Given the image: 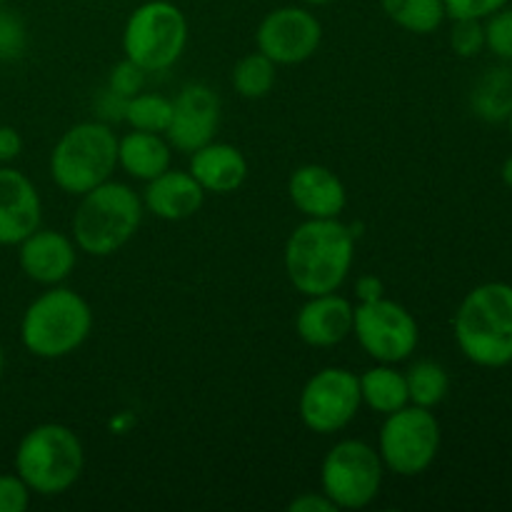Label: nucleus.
I'll use <instances>...</instances> for the list:
<instances>
[{"mask_svg":"<svg viewBox=\"0 0 512 512\" xmlns=\"http://www.w3.org/2000/svg\"><path fill=\"white\" fill-rule=\"evenodd\" d=\"M380 8L398 28L415 35L435 33L448 18L443 0H380Z\"/></svg>","mask_w":512,"mask_h":512,"instance_id":"4be33fe9","label":"nucleus"},{"mask_svg":"<svg viewBox=\"0 0 512 512\" xmlns=\"http://www.w3.org/2000/svg\"><path fill=\"white\" fill-rule=\"evenodd\" d=\"M473 108L485 120H508L512 113V73L490 70L473 93Z\"/></svg>","mask_w":512,"mask_h":512,"instance_id":"a878e982","label":"nucleus"},{"mask_svg":"<svg viewBox=\"0 0 512 512\" xmlns=\"http://www.w3.org/2000/svg\"><path fill=\"white\" fill-rule=\"evenodd\" d=\"M220 125V98L205 83H188L173 98V118H170L165 138L180 153H193L215 138Z\"/></svg>","mask_w":512,"mask_h":512,"instance_id":"ddd939ff","label":"nucleus"},{"mask_svg":"<svg viewBox=\"0 0 512 512\" xmlns=\"http://www.w3.org/2000/svg\"><path fill=\"white\" fill-rule=\"evenodd\" d=\"M508 128H510V138H512V113L508 115Z\"/></svg>","mask_w":512,"mask_h":512,"instance_id":"ea45409f","label":"nucleus"},{"mask_svg":"<svg viewBox=\"0 0 512 512\" xmlns=\"http://www.w3.org/2000/svg\"><path fill=\"white\" fill-rule=\"evenodd\" d=\"M43 203L33 180L15 168H0V245H18L40 228Z\"/></svg>","mask_w":512,"mask_h":512,"instance_id":"2eb2a0df","label":"nucleus"},{"mask_svg":"<svg viewBox=\"0 0 512 512\" xmlns=\"http://www.w3.org/2000/svg\"><path fill=\"white\" fill-rule=\"evenodd\" d=\"M118 168V138L103 120H85L60 135L50 153V178L63 193L85 195Z\"/></svg>","mask_w":512,"mask_h":512,"instance_id":"423d86ee","label":"nucleus"},{"mask_svg":"<svg viewBox=\"0 0 512 512\" xmlns=\"http://www.w3.org/2000/svg\"><path fill=\"white\" fill-rule=\"evenodd\" d=\"M188 173L198 180L205 193L228 195L235 193L248 178V160L235 145L210 140L190 153Z\"/></svg>","mask_w":512,"mask_h":512,"instance_id":"6ab92c4d","label":"nucleus"},{"mask_svg":"<svg viewBox=\"0 0 512 512\" xmlns=\"http://www.w3.org/2000/svg\"><path fill=\"white\" fill-rule=\"evenodd\" d=\"M93 330V310L73 288L50 285L25 308L20 340L35 358L60 360L73 355Z\"/></svg>","mask_w":512,"mask_h":512,"instance_id":"20e7f679","label":"nucleus"},{"mask_svg":"<svg viewBox=\"0 0 512 512\" xmlns=\"http://www.w3.org/2000/svg\"><path fill=\"white\" fill-rule=\"evenodd\" d=\"M353 333L360 348L375 363H403L415 353L420 343V328L413 313L388 298H375L355 305Z\"/></svg>","mask_w":512,"mask_h":512,"instance_id":"9d476101","label":"nucleus"},{"mask_svg":"<svg viewBox=\"0 0 512 512\" xmlns=\"http://www.w3.org/2000/svg\"><path fill=\"white\" fill-rule=\"evenodd\" d=\"M358 298L360 303H368V300H375V298H383V283H380L375 275H363V278H358Z\"/></svg>","mask_w":512,"mask_h":512,"instance_id":"c9c22d12","label":"nucleus"},{"mask_svg":"<svg viewBox=\"0 0 512 512\" xmlns=\"http://www.w3.org/2000/svg\"><path fill=\"white\" fill-rule=\"evenodd\" d=\"M205 190L188 170L168 168L158 178L150 180L143 190V208L153 213L155 218L178 223L188 220L203 208Z\"/></svg>","mask_w":512,"mask_h":512,"instance_id":"a211bd4d","label":"nucleus"},{"mask_svg":"<svg viewBox=\"0 0 512 512\" xmlns=\"http://www.w3.org/2000/svg\"><path fill=\"white\" fill-rule=\"evenodd\" d=\"M98 110L103 118L108 120H123V110H125V98H120V95L110 93L108 88H105L103 98L98 100Z\"/></svg>","mask_w":512,"mask_h":512,"instance_id":"f704fd0d","label":"nucleus"},{"mask_svg":"<svg viewBox=\"0 0 512 512\" xmlns=\"http://www.w3.org/2000/svg\"><path fill=\"white\" fill-rule=\"evenodd\" d=\"M485 25V48L495 53L498 58L512 63V8L505 5L498 13L488 15L483 20Z\"/></svg>","mask_w":512,"mask_h":512,"instance_id":"bb28decb","label":"nucleus"},{"mask_svg":"<svg viewBox=\"0 0 512 512\" xmlns=\"http://www.w3.org/2000/svg\"><path fill=\"white\" fill-rule=\"evenodd\" d=\"M290 512H338L333 503H330L328 495L320 490V493H303L295 500H290L288 505Z\"/></svg>","mask_w":512,"mask_h":512,"instance_id":"473e14b6","label":"nucleus"},{"mask_svg":"<svg viewBox=\"0 0 512 512\" xmlns=\"http://www.w3.org/2000/svg\"><path fill=\"white\" fill-rule=\"evenodd\" d=\"M443 5L450 20H460V18L485 20L488 15L498 13L500 8L510 5V0H443Z\"/></svg>","mask_w":512,"mask_h":512,"instance_id":"7c9ffc66","label":"nucleus"},{"mask_svg":"<svg viewBox=\"0 0 512 512\" xmlns=\"http://www.w3.org/2000/svg\"><path fill=\"white\" fill-rule=\"evenodd\" d=\"M353 303L343 295H310L295 315V333L310 348H333L353 335Z\"/></svg>","mask_w":512,"mask_h":512,"instance_id":"dca6fc26","label":"nucleus"},{"mask_svg":"<svg viewBox=\"0 0 512 512\" xmlns=\"http://www.w3.org/2000/svg\"><path fill=\"white\" fill-rule=\"evenodd\" d=\"M3 368H5V355H3V348H0V375H3Z\"/></svg>","mask_w":512,"mask_h":512,"instance_id":"58836bf2","label":"nucleus"},{"mask_svg":"<svg viewBox=\"0 0 512 512\" xmlns=\"http://www.w3.org/2000/svg\"><path fill=\"white\" fill-rule=\"evenodd\" d=\"M500 175H503V183L512 190V155L503 163V170H500Z\"/></svg>","mask_w":512,"mask_h":512,"instance_id":"e433bc0d","label":"nucleus"},{"mask_svg":"<svg viewBox=\"0 0 512 512\" xmlns=\"http://www.w3.org/2000/svg\"><path fill=\"white\" fill-rule=\"evenodd\" d=\"M360 405L358 375L348 368H323L300 390L298 413L310 433L333 435L353 423Z\"/></svg>","mask_w":512,"mask_h":512,"instance_id":"9b49d317","label":"nucleus"},{"mask_svg":"<svg viewBox=\"0 0 512 512\" xmlns=\"http://www.w3.org/2000/svg\"><path fill=\"white\" fill-rule=\"evenodd\" d=\"M290 203L305 218H340L348 205V190L343 180L325 165H300L288 178Z\"/></svg>","mask_w":512,"mask_h":512,"instance_id":"f3484780","label":"nucleus"},{"mask_svg":"<svg viewBox=\"0 0 512 512\" xmlns=\"http://www.w3.org/2000/svg\"><path fill=\"white\" fill-rule=\"evenodd\" d=\"M143 198L130 185L105 180L80 195L73 215V240L80 253L108 258L130 243L143 223Z\"/></svg>","mask_w":512,"mask_h":512,"instance_id":"7ed1b4c3","label":"nucleus"},{"mask_svg":"<svg viewBox=\"0 0 512 512\" xmlns=\"http://www.w3.org/2000/svg\"><path fill=\"white\" fill-rule=\"evenodd\" d=\"M85 468V450L78 435L60 423L35 425L20 438L15 450V473L30 493L63 495L80 480Z\"/></svg>","mask_w":512,"mask_h":512,"instance_id":"39448f33","label":"nucleus"},{"mask_svg":"<svg viewBox=\"0 0 512 512\" xmlns=\"http://www.w3.org/2000/svg\"><path fill=\"white\" fill-rule=\"evenodd\" d=\"M355 233L340 218H305L285 243V275L305 298L335 293L353 270Z\"/></svg>","mask_w":512,"mask_h":512,"instance_id":"f257e3e1","label":"nucleus"},{"mask_svg":"<svg viewBox=\"0 0 512 512\" xmlns=\"http://www.w3.org/2000/svg\"><path fill=\"white\" fill-rule=\"evenodd\" d=\"M405 383H408L410 405L418 408H438L450 393V375L435 360H418L405 370Z\"/></svg>","mask_w":512,"mask_h":512,"instance_id":"5701e85b","label":"nucleus"},{"mask_svg":"<svg viewBox=\"0 0 512 512\" xmlns=\"http://www.w3.org/2000/svg\"><path fill=\"white\" fill-rule=\"evenodd\" d=\"M460 353L478 368L512 363V285L483 283L470 290L453 320Z\"/></svg>","mask_w":512,"mask_h":512,"instance_id":"f03ea898","label":"nucleus"},{"mask_svg":"<svg viewBox=\"0 0 512 512\" xmlns=\"http://www.w3.org/2000/svg\"><path fill=\"white\" fill-rule=\"evenodd\" d=\"M300 3H305V5H330V3H335V0H300Z\"/></svg>","mask_w":512,"mask_h":512,"instance_id":"4c0bfd02","label":"nucleus"},{"mask_svg":"<svg viewBox=\"0 0 512 512\" xmlns=\"http://www.w3.org/2000/svg\"><path fill=\"white\" fill-rule=\"evenodd\" d=\"M25 50V28L23 20L15 13L0 10V58H20Z\"/></svg>","mask_w":512,"mask_h":512,"instance_id":"c756f323","label":"nucleus"},{"mask_svg":"<svg viewBox=\"0 0 512 512\" xmlns=\"http://www.w3.org/2000/svg\"><path fill=\"white\" fill-rule=\"evenodd\" d=\"M323 40V25L303 5H283L260 20L255 43L275 65H300L313 58Z\"/></svg>","mask_w":512,"mask_h":512,"instance_id":"f8f14e48","label":"nucleus"},{"mask_svg":"<svg viewBox=\"0 0 512 512\" xmlns=\"http://www.w3.org/2000/svg\"><path fill=\"white\" fill-rule=\"evenodd\" d=\"M5 3V0H0V5H3Z\"/></svg>","mask_w":512,"mask_h":512,"instance_id":"a19ab883","label":"nucleus"},{"mask_svg":"<svg viewBox=\"0 0 512 512\" xmlns=\"http://www.w3.org/2000/svg\"><path fill=\"white\" fill-rule=\"evenodd\" d=\"M443 443L440 423L433 410L405 405L385 415L378 435V453L385 470L400 478L423 475L435 463Z\"/></svg>","mask_w":512,"mask_h":512,"instance_id":"6e6552de","label":"nucleus"},{"mask_svg":"<svg viewBox=\"0 0 512 512\" xmlns=\"http://www.w3.org/2000/svg\"><path fill=\"white\" fill-rule=\"evenodd\" d=\"M450 48H453L460 58H475V55L483 53L485 48L483 20H473V18L453 20V30H450Z\"/></svg>","mask_w":512,"mask_h":512,"instance_id":"cd10ccee","label":"nucleus"},{"mask_svg":"<svg viewBox=\"0 0 512 512\" xmlns=\"http://www.w3.org/2000/svg\"><path fill=\"white\" fill-rule=\"evenodd\" d=\"M173 118V98L158 93H135L125 100L123 120L133 130H148V133H163L168 130Z\"/></svg>","mask_w":512,"mask_h":512,"instance_id":"393cba45","label":"nucleus"},{"mask_svg":"<svg viewBox=\"0 0 512 512\" xmlns=\"http://www.w3.org/2000/svg\"><path fill=\"white\" fill-rule=\"evenodd\" d=\"M143 83H145V70L138 68L133 60L125 58L123 63H118L113 70H110L108 90L110 93H115V95H120V98L128 100V98H133L135 93H140V90H143Z\"/></svg>","mask_w":512,"mask_h":512,"instance_id":"c85d7f7f","label":"nucleus"},{"mask_svg":"<svg viewBox=\"0 0 512 512\" xmlns=\"http://www.w3.org/2000/svg\"><path fill=\"white\" fill-rule=\"evenodd\" d=\"M20 150H23V138H20L18 130L10 128V125H0V163H13Z\"/></svg>","mask_w":512,"mask_h":512,"instance_id":"72a5a7b5","label":"nucleus"},{"mask_svg":"<svg viewBox=\"0 0 512 512\" xmlns=\"http://www.w3.org/2000/svg\"><path fill=\"white\" fill-rule=\"evenodd\" d=\"M358 383L363 405L380 415H390L410 403L405 373L395 370V365L390 363H378L375 368H368L358 375Z\"/></svg>","mask_w":512,"mask_h":512,"instance_id":"412c9836","label":"nucleus"},{"mask_svg":"<svg viewBox=\"0 0 512 512\" xmlns=\"http://www.w3.org/2000/svg\"><path fill=\"white\" fill-rule=\"evenodd\" d=\"M385 465L373 445L363 440H340L320 465V490L338 510H363L378 498Z\"/></svg>","mask_w":512,"mask_h":512,"instance_id":"1a4fd4ad","label":"nucleus"},{"mask_svg":"<svg viewBox=\"0 0 512 512\" xmlns=\"http://www.w3.org/2000/svg\"><path fill=\"white\" fill-rule=\"evenodd\" d=\"M18 263L33 283L63 285L78 265V245L58 230L38 228L18 243Z\"/></svg>","mask_w":512,"mask_h":512,"instance_id":"4468645a","label":"nucleus"},{"mask_svg":"<svg viewBox=\"0 0 512 512\" xmlns=\"http://www.w3.org/2000/svg\"><path fill=\"white\" fill-rule=\"evenodd\" d=\"M188 45V18L170 0H148L128 15L123 53L145 73H160L180 60Z\"/></svg>","mask_w":512,"mask_h":512,"instance_id":"0eeeda50","label":"nucleus"},{"mask_svg":"<svg viewBox=\"0 0 512 512\" xmlns=\"http://www.w3.org/2000/svg\"><path fill=\"white\" fill-rule=\"evenodd\" d=\"M30 505V488L18 473L0 475V512H25Z\"/></svg>","mask_w":512,"mask_h":512,"instance_id":"2f4dec72","label":"nucleus"},{"mask_svg":"<svg viewBox=\"0 0 512 512\" xmlns=\"http://www.w3.org/2000/svg\"><path fill=\"white\" fill-rule=\"evenodd\" d=\"M275 78H278V65L260 50L240 58L230 75L235 93L245 100L265 98L275 88Z\"/></svg>","mask_w":512,"mask_h":512,"instance_id":"b1692460","label":"nucleus"},{"mask_svg":"<svg viewBox=\"0 0 512 512\" xmlns=\"http://www.w3.org/2000/svg\"><path fill=\"white\" fill-rule=\"evenodd\" d=\"M173 165V145L163 133L133 130L118 138V168L130 178L150 183Z\"/></svg>","mask_w":512,"mask_h":512,"instance_id":"aec40b11","label":"nucleus"}]
</instances>
